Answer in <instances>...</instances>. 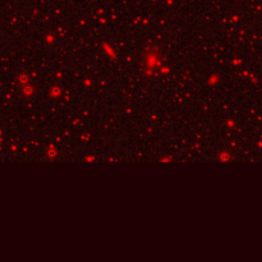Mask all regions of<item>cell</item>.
<instances>
[{"label":"cell","instance_id":"cell-1","mask_svg":"<svg viewBox=\"0 0 262 262\" xmlns=\"http://www.w3.org/2000/svg\"><path fill=\"white\" fill-rule=\"evenodd\" d=\"M229 159H230V156L228 154H222L221 156H220V160L221 161H229Z\"/></svg>","mask_w":262,"mask_h":262},{"label":"cell","instance_id":"cell-2","mask_svg":"<svg viewBox=\"0 0 262 262\" xmlns=\"http://www.w3.org/2000/svg\"><path fill=\"white\" fill-rule=\"evenodd\" d=\"M24 92H26L27 95L32 94V88H30V87H26V88H24Z\"/></svg>","mask_w":262,"mask_h":262},{"label":"cell","instance_id":"cell-3","mask_svg":"<svg viewBox=\"0 0 262 262\" xmlns=\"http://www.w3.org/2000/svg\"><path fill=\"white\" fill-rule=\"evenodd\" d=\"M19 81H22V82H26V81H27L26 75H22V77H21V78H19Z\"/></svg>","mask_w":262,"mask_h":262}]
</instances>
